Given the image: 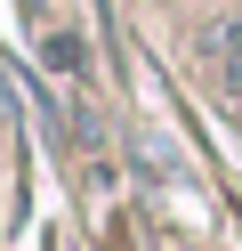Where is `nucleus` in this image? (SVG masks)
I'll return each instance as SVG.
<instances>
[{"label":"nucleus","mask_w":242,"mask_h":251,"mask_svg":"<svg viewBox=\"0 0 242 251\" xmlns=\"http://www.w3.org/2000/svg\"><path fill=\"white\" fill-rule=\"evenodd\" d=\"M210 73H218L226 98H242V17H226L218 33H210Z\"/></svg>","instance_id":"nucleus-1"},{"label":"nucleus","mask_w":242,"mask_h":251,"mask_svg":"<svg viewBox=\"0 0 242 251\" xmlns=\"http://www.w3.org/2000/svg\"><path fill=\"white\" fill-rule=\"evenodd\" d=\"M48 65H65V73H81V41H65V33H57V41H48Z\"/></svg>","instance_id":"nucleus-2"}]
</instances>
